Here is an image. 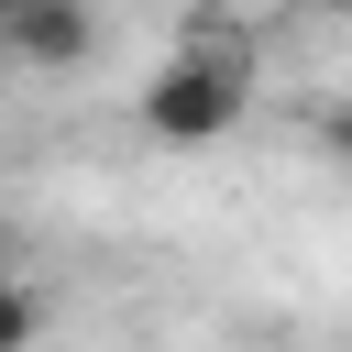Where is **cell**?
<instances>
[{
  "label": "cell",
  "instance_id": "obj_1",
  "mask_svg": "<svg viewBox=\"0 0 352 352\" xmlns=\"http://www.w3.org/2000/svg\"><path fill=\"white\" fill-rule=\"evenodd\" d=\"M242 99H253V55H242V44H176V55L143 77L132 121H143V143L198 154V143H220V132L242 121Z\"/></svg>",
  "mask_w": 352,
  "mask_h": 352
},
{
  "label": "cell",
  "instance_id": "obj_2",
  "mask_svg": "<svg viewBox=\"0 0 352 352\" xmlns=\"http://www.w3.org/2000/svg\"><path fill=\"white\" fill-rule=\"evenodd\" d=\"M88 44H99V11L88 0H0V55L11 66H88Z\"/></svg>",
  "mask_w": 352,
  "mask_h": 352
},
{
  "label": "cell",
  "instance_id": "obj_3",
  "mask_svg": "<svg viewBox=\"0 0 352 352\" xmlns=\"http://www.w3.org/2000/svg\"><path fill=\"white\" fill-rule=\"evenodd\" d=\"M33 330H44V297L0 264V352H33Z\"/></svg>",
  "mask_w": 352,
  "mask_h": 352
},
{
  "label": "cell",
  "instance_id": "obj_4",
  "mask_svg": "<svg viewBox=\"0 0 352 352\" xmlns=\"http://www.w3.org/2000/svg\"><path fill=\"white\" fill-rule=\"evenodd\" d=\"M319 143H330V154L352 165V99H330V110H319Z\"/></svg>",
  "mask_w": 352,
  "mask_h": 352
},
{
  "label": "cell",
  "instance_id": "obj_5",
  "mask_svg": "<svg viewBox=\"0 0 352 352\" xmlns=\"http://www.w3.org/2000/svg\"><path fill=\"white\" fill-rule=\"evenodd\" d=\"M0 264H11V242H0Z\"/></svg>",
  "mask_w": 352,
  "mask_h": 352
},
{
  "label": "cell",
  "instance_id": "obj_6",
  "mask_svg": "<svg viewBox=\"0 0 352 352\" xmlns=\"http://www.w3.org/2000/svg\"><path fill=\"white\" fill-rule=\"evenodd\" d=\"M341 11H352V0H341Z\"/></svg>",
  "mask_w": 352,
  "mask_h": 352
}]
</instances>
